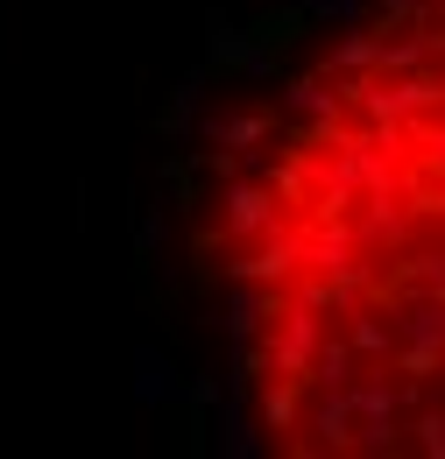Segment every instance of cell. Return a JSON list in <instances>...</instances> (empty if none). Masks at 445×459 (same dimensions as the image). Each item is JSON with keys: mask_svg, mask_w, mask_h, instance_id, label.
Wrapping results in <instances>:
<instances>
[{"mask_svg": "<svg viewBox=\"0 0 445 459\" xmlns=\"http://www.w3.org/2000/svg\"><path fill=\"white\" fill-rule=\"evenodd\" d=\"M220 283L269 453L445 459V0H375L276 92Z\"/></svg>", "mask_w": 445, "mask_h": 459, "instance_id": "6da1fadb", "label": "cell"}]
</instances>
